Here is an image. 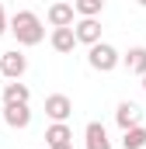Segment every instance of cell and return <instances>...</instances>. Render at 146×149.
I'll return each instance as SVG.
<instances>
[{
    "label": "cell",
    "instance_id": "cell-1",
    "mask_svg": "<svg viewBox=\"0 0 146 149\" xmlns=\"http://www.w3.org/2000/svg\"><path fill=\"white\" fill-rule=\"evenodd\" d=\"M7 31H14L18 45H38L45 38V28H42V17L35 10H18L11 21H7Z\"/></svg>",
    "mask_w": 146,
    "mask_h": 149
},
{
    "label": "cell",
    "instance_id": "cell-6",
    "mask_svg": "<svg viewBox=\"0 0 146 149\" xmlns=\"http://www.w3.org/2000/svg\"><path fill=\"white\" fill-rule=\"evenodd\" d=\"M0 121H7L14 132H18V128H28V125H32V108H28V104H4Z\"/></svg>",
    "mask_w": 146,
    "mask_h": 149
},
{
    "label": "cell",
    "instance_id": "cell-18",
    "mask_svg": "<svg viewBox=\"0 0 146 149\" xmlns=\"http://www.w3.org/2000/svg\"><path fill=\"white\" fill-rule=\"evenodd\" d=\"M143 90H146V73H143Z\"/></svg>",
    "mask_w": 146,
    "mask_h": 149
},
{
    "label": "cell",
    "instance_id": "cell-21",
    "mask_svg": "<svg viewBox=\"0 0 146 149\" xmlns=\"http://www.w3.org/2000/svg\"><path fill=\"white\" fill-rule=\"evenodd\" d=\"M63 3H73V0H63Z\"/></svg>",
    "mask_w": 146,
    "mask_h": 149
},
{
    "label": "cell",
    "instance_id": "cell-20",
    "mask_svg": "<svg viewBox=\"0 0 146 149\" xmlns=\"http://www.w3.org/2000/svg\"><path fill=\"white\" fill-rule=\"evenodd\" d=\"M0 114H4V104H0Z\"/></svg>",
    "mask_w": 146,
    "mask_h": 149
},
{
    "label": "cell",
    "instance_id": "cell-13",
    "mask_svg": "<svg viewBox=\"0 0 146 149\" xmlns=\"http://www.w3.org/2000/svg\"><path fill=\"white\" fill-rule=\"evenodd\" d=\"M122 63L129 66V73H146V45H136V49H129L125 56H122Z\"/></svg>",
    "mask_w": 146,
    "mask_h": 149
},
{
    "label": "cell",
    "instance_id": "cell-17",
    "mask_svg": "<svg viewBox=\"0 0 146 149\" xmlns=\"http://www.w3.org/2000/svg\"><path fill=\"white\" fill-rule=\"evenodd\" d=\"M49 149H73V142H59V146H49Z\"/></svg>",
    "mask_w": 146,
    "mask_h": 149
},
{
    "label": "cell",
    "instance_id": "cell-22",
    "mask_svg": "<svg viewBox=\"0 0 146 149\" xmlns=\"http://www.w3.org/2000/svg\"><path fill=\"white\" fill-rule=\"evenodd\" d=\"M101 3H105V0H101Z\"/></svg>",
    "mask_w": 146,
    "mask_h": 149
},
{
    "label": "cell",
    "instance_id": "cell-2",
    "mask_svg": "<svg viewBox=\"0 0 146 149\" xmlns=\"http://www.w3.org/2000/svg\"><path fill=\"white\" fill-rule=\"evenodd\" d=\"M118 63H122V56H118V49L108 45V42H94L91 52H87V66L98 70V73H111Z\"/></svg>",
    "mask_w": 146,
    "mask_h": 149
},
{
    "label": "cell",
    "instance_id": "cell-5",
    "mask_svg": "<svg viewBox=\"0 0 146 149\" xmlns=\"http://www.w3.org/2000/svg\"><path fill=\"white\" fill-rule=\"evenodd\" d=\"M45 21H49L52 28H70L73 21H77V10H73V3H63V0H56V3L45 10Z\"/></svg>",
    "mask_w": 146,
    "mask_h": 149
},
{
    "label": "cell",
    "instance_id": "cell-9",
    "mask_svg": "<svg viewBox=\"0 0 146 149\" xmlns=\"http://www.w3.org/2000/svg\"><path fill=\"white\" fill-rule=\"evenodd\" d=\"M84 139H87V149H111V139H108V132H105L101 121H91L84 128Z\"/></svg>",
    "mask_w": 146,
    "mask_h": 149
},
{
    "label": "cell",
    "instance_id": "cell-10",
    "mask_svg": "<svg viewBox=\"0 0 146 149\" xmlns=\"http://www.w3.org/2000/svg\"><path fill=\"white\" fill-rule=\"evenodd\" d=\"M49 42H52V49H56V52H63V56H66V52H73V49H77L73 24H70V28H52V38H49Z\"/></svg>",
    "mask_w": 146,
    "mask_h": 149
},
{
    "label": "cell",
    "instance_id": "cell-15",
    "mask_svg": "<svg viewBox=\"0 0 146 149\" xmlns=\"http://www.w3.org/2000/svg\"><path fill=\"white\" fill-rule=\"evenodd\" d=\"M73 10H77L80 17H98V14L105 10V3H101V0H73Z\"/></svg>",
    "mask_w": 146,
    "mask_h": 149
},
{
    "label": "cell",
    "instance_id": "cell-19",
    "mask_svg": "<svg viewBox=\"0 0 146 149\" xmlns=\"http://www.w3.org/2000/svg\"><path fill=\"white\" fill-rule=\"evenodd\" d=\"M139 7H146V0H139Z\"/></svg>",
    "mask_w": 146,
    "mask_h": 149
},
{
    "label": "cell",
    "instance_id": "cell-3",
    "mask_svg": "<svg viewBox=\"0 0 146 149\" xmlns=\"http://www.w3.org/2000/svg\"><path fill=\"white\" fill-rule=\"evenodd\" d=\"M25 70H28V56L25 52H0V73L7 76V80H21L25 76Z\"/></svg>",
    "mask_w": 146,
    "mask_h": 149
},
{
    "label": "cell",
    "instance_id": "cell-4",
    "mask_svg": "<svg viewBox=\"0 0 146 149\" xmlns=\"http://www.w3.org/2000/svg\"><path fill=\"white\" fill-rule=\"evenodd\" d=\"M73 35H77V45L101 42V21L98 17H80V21H73Z\"/></svg>",
    "mask_w": 146,
    "mask_h": 149
},
{
    "label": "cell",
    "instance_id": "cell-8",
    "mask_svg": "<svg viewBox=\"0 0 146 149\" xmlns=\"http://www.w3.org/2000/svg\"><path fill=\"white\" fill-rule=\"evenodd\" d=\"M115 121H118V128L125 132V128H132V125H139V121H143V111H139L132 101H122V104H118V111H115Z\"/></svg>",
    "mask_w": 146,
    "mask_h": 149
},
{
    "label": "cell",
    "instance_id": "cell-12",
    "mask_svg": "<svg viewBox=\"0 0 146 149\" xmlns=\"http://www.w3.org/2000/svg\"><path fill=\"white\" fill-rule=\"evenodd\" d=\"M59 142H73V128L66 121H52L45 128V146H59Z\"/></svg>",
    "mask_w": 146,
    "mask_h": 149
},
{
    "label": "cell",
    "instance_id": "cell-14",
    "mask_svg": "<svg viewBox=\"0 0 146 149\" xmlns=\"http://www.w3.org/2000/svg\"><path fill=\"white\" fill-rule=\"evenodd\" d=\"M122 149H146V128L143 125H132L122 132Z\"/></svg>",
    "mask_w": 146,
    "mask_h": 149
},
{
    "label": "cell",
    "instance_id": "cell-16",
    "mask_svg": "<svg viewBox=\"0 0 146 149\" xmlns=\"http://www.w3.org/2000/svg\"><path fill=\"white\" fill-rule=\"evenodd\" d=\"M7 31V14H4V3H0V35Z\"/></svg>",
    "mask_w": 146,
    "mask_h": 149
},
{
    "label": "cell",
    "instance_id": "cell-7",
    "mask_svg": "<svg viewBox=\"0 0 146 149\" xmlns=\"http://www.w3.org/2000/svg\"><path fill=\"white\" fill-rule=\"evenodd\" d=\"M45 114H49L52 121H66L73 114V101L66 94H49V97H45Z\"/></svg>",
    "mask_w": 146,
    "mask_h": 149
},
{
    "label": "cell",
    "instance_id": "cell-11",
    "mask_svg": "<svg viewBox=\"0 0 146 149\" xmlns=\"http://www.w3.org/2000/svg\"><path fill=\"white\" fill-rule=\"evenodd\" d=\"M28 97H32V90H28L21 80L4 83V104H28Z\"/></svg>",
    "mask_w": 146,
    "mask_h": 149
}]
</instances>
